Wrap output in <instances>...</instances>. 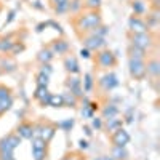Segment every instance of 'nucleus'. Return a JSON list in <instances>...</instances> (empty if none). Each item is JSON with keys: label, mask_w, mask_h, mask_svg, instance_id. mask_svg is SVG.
Returning a JSON list of instances; mask_svg holds the SVG:
<instances>
[{"label": "nucleus", "mask_w": 160, "mask_h": 160, "mask_svg": "<svg viewBox=\"0 0 160 160\" xmlns=\"http://www.w3.org/2000/svg\"><path fill=\"white\" fill-rule=\"evenodd\" d=\"M98 26H101V16L98 15L96 11L85 13V15L78 16V19H77V29H83L87 32L98 28Z\"/></svg>", "instance_id": "1"}, {"label": "nucleus", "mask_w": 160, "mask_h": 160, "mask_svg": "<svg viewBox=\"0 0 160 160\" xmlns=\"http://www.w3.org/2000/svg\"><path fill=\"white\" fill-rule=\"evenodd\" d=\"M21 144V138L18 135H8L0 139V152H13Z\"/></svg>", "instance_id": "2"}, {"label": "nucleus", "mask_w": 160, "mask_h": 160, "mask_svg": "<svg viewBox=\"0 0 160 160\" xmlns=\"http://www.w3.org/2000/svg\"><path fill=\"white\" fill-rule=\"evenodd\" d=\"M130 74L133 78L136 80H142L146 77V62L144 61H138V59H130Z\"/></svg>", "instance_id": "3"}, {"label": "nucleus", "mask_w": 160, "mask_h": 160, "mask_svg": "<svg viewBox=\"0 0 160 160\" xmlns=\"http://www.w3.org/2000/svg\"><path fill=\"white\" fill-rule=\"evenodd\" d=\"M112 144L114 146H118V148H125V146L130 142V135H128V131L123 130V128H117L112 131Z\"/></svg>", "instance_id": "4"}, {"label": "nucleus", "mask_w": 160, "mask_h": 160, "mask_svg": "<svg viewBox=\"0 0 160 160\" xmlns=\"http://www.w3.org/2000/svg\"><path fill=\"white\" fill-rule=\"evenodd\" d=\"M131 45L133 47H138L141 50H146V48H149L152 45V37L148 32H144V34H135V35H131Z\"/></svg>", "instance_id": "5"}, {"label": "nucleus", "mask_w": 160, "mask_h": 160, "mask_svg": "<svg viewBox=\"0 0 160 160\" xmlns=\"http://www.w3.org/2000/svg\"><path fill=\"white\" fill-rule=\"evenodd\" d=\"M96 62H98V66H101V68H104V69L106 68H112V66L115 64V56L109 50H102V51H98Z\"/></svg>", "instance_id": "6"}, {"label": "nucleus", "mask_w": 160, "mask_h": 160, "mask_svg": "<svg viewBox=\"0 0 160 160\" xmlns=\"http://www.w3.org/2000/svg\"><path fill=\"white\" fill-rule=\"evenodd\" d=\"M128 26H130V31H131L133 34H144V32H148V29H149L148 24H146L141 18H138V16L130 18Z\"/></svg>", "instance_id": "7"}, {"label": "nucleus", "mask_w": 160, "mask_h": 160, "mask_svg": "<svg viewBox=\"0 0 160 160\" xmlns=\"http://www.w3.org/2000/svg\"><path fill=\"white\" fill-rule=\"evenodd\" d=\"M83 45L88 50H99V48H102L106 45V40L101 38V37H96V35H91L90 34L88 37L83 38Z\"/></svg>", "instance_id": "8"}, {"label": "nucleus", "mask_w": 160, "mask_h": 160, "mask_svg": "<svg viewBox=\"0 0 160 160\" xmlns=\"http://www.w3.org/2000/svg\"><path fill=\"white\" fill-rule=\"evenodd\" d=\"M18 136L21 139H32L34 136V127L28 122H22L19 127H18Z\"/></svg>", "instance_id": "9"}, {"label": "nucleus", "mask_w": 160, "mask_h": 160, "mask_svg": "<svg viewBox=\"0 0 160 160\" xmlns=\"http://www.w3.org/2000/svg\"><path fill=\"white\" fill-rule=\"evenodd\" d=\"M34 98L40 102V106H48V99H50V93L47 87H37L35 93H34Z\"/></svg>", "instance_id": "10"}, {"label": "nucleus", "mask_w": 160, "mask_h": 160, "mask_svg": "<svg viewBox=\"0 0 160 160\" xmlns=\"http://www.w3.org/2000/svg\"><path fill=\"white\" fill-rule=\"evenodd\" d=\"M99 85H101L104 90H112V88H115V87L118 85V82H117V77H115L114 74H106L104 77H101Z\"/></svg>", "instance_id": "11"}, {"label": "nucleus", "mask_w": 160, "mask_h": 160, "mask_svg": "<svg viewBox=\"0 0 160 160\" xmlns=\"http://www.w3.org/2000/svg\"><path fill=\"white\" fill-rule=\"evenodd\" d=\"M128 55H130V59H138V61H144L146 59V50H141L138 47H130L128 48Z\"/></svg>", "instance_id": "12"}, {"label": "nucleus", "mask_w": 160, "mask_h": 160, "mask_svg": "<svg viewBox=\"0 0 160 160\" xmlns=\"http://www.w3.org/2000/svg\"><path fill=\"white\" fill-rule=\"evenodd\" d=\"M68 50H69V43L66 42V40H56V42L51 45V53L53 55H55V53L62 55V53H66Z\"/></svg>", "instance_id": "13"}, {"label": "nucleus", "mask_w": 160, "mask_h": 160, "mask_svg": "<svg viewBox=\"0 0 160 160\" xmlns=\"http://www.w3.org/2000/svg\"><path fill=\"white\" fill-rule=\"evenodd\" d=\"M111 157L114 160H127L128 158V152L125 151V148H118V146H114L111 151Z\"/></svg>", "instance_id": "14"}, {"label": "nucleus", "mask_w": 160, "mask_h": 160, "mask_svg": "<svg viewBox=\"0 0 160 160\" xmlns=\"http://www.w3.org/2000/svg\"><path fill=\"white\" fill-rule=\"evenodd\" d=\"M64 66H66V69H68L71 74H78V64H77V59L74 56H68L64 59Z\"/></svg>", "instance_id": "15"}, {"label": "nucleus", "mask_w": 160, "mask_h": 160, "mask_svg": "<svg viewBox=\"0 0 160 160\" xmlns=\"http://www.w3.org/2000/svg\"><path fill=\"white\" fill-rule=\"evenodd\" d=\"M146 74H151L154 77H157L160 74V62L157 59H152L146 64Z\"/></svg>", "instance_id": "16"}, {"label": "nucleus", "mask_w": 160, "mask_h": 160, "mask_svg": "<svg viewBox=\"0 0 160 160\" xmlns=\"http://www.w3.org/2000/svg\"><path fill=\"white\" fill-rule=\"evenodd\" d=\"M106 128H108V131H114L117 128H122V120L117 118V117L106 118Z\"/></svg>", "instance_id": "17"}, {"label": "nucleus", "mask_w": 160, "mask_h": 160, "mask_svg": "<svg viewBox=\"0 0 160 160\" xmlns=\"http://www.w3.org/2000/svg\"><path fill=\"white\" fill-rule=\"evenodd\" d=\"M37 58H38V61L42 62V64H48V62L53 59V53H51V50L45 48V50H42V51L38 53Z\"/></svg>", "instance_id": "18"}, {"label": "nucleus", "mask_w": 160, "mask_h": 160, "mask_svg": "<svg viewBox=\"0 0 160 160\" xmlns=\"http://www.w3.org/2000/svg\"><path fill=\"white\" fill-rule=\"evenodd\" d=\"M11 106H13V98H11V95L7 96V98H3V99H0V115L5 114L7 111H10Z\"/></svg>", "instance_id": "19"}, {"label": "nucleus", "mask_w": 160, "mask_h": 160, "mask_svg": "<svg viewBox=\"0 0 160 160\" xmlns=\"http://www.w3.org/2000/svg\"><path fill=\"white\" fill-rule=\"evenodd\" d=\"M48 106H51V108H61V106H64L62 95H50Z\"/></svg>", "instance_id": "20"}, {"label": "nucleus", "mask_w": 160, "mask_h": 160, "mask_svg": "<svg viewBox=\"0 0 160 160\" xmlns=\"http://www.w3.org/2000/svg\"><path fill=\"white\" fill-rule=\"evenodd\" d=\"M117 114H118V109H117V106H114V104H109L108 108H106V109L102 111V115H104V118L117 117Z\"/></svg>", "instance_id": "21"}, {"label": "nucleus", "mask_w": 160, "mask_h": 160, "mask_svg": "<svg viewBox=\"0 0 160 160\" xmlns=\"http://www.w3.org/2000/svg\"><path fill=\"white\" fill-rule=\"evenodd\" d=\"M62 99H64V106H71V108H75L77 98L72 95V93H64V95H62Z\"/></svg>", "instance_id": "22"}, {"label": "nucleus", "mask_w": 160, "mask_h": 160, "mask_svg": "<svg viewBox=\"0 0 160 160\" xmlns=\"http://www.w3.org/2000/svg\"><path fill=\"white\" fill-rule=\"evenodd\" d=\"M13 45H15V42H13L11 38H3V40H0V50L2 51H11Z\"/></svg>", "instance_id": "23"}, {"label": "nucleus", "mask_w": 160, "mask_h": 160, "mask_svg": "<svg viewBox=\"0 0 160 160\" xmlns=\"http://www.w3.org/2000/svg\"><path fill=\"white\" fill-rule=\"evenodd\" d=\"M83 91H91V88H93V77H91V74H85L83 75Z\"/></svg>", "instance_id": "24"}, {"label": "nucleus", "mask_w": 160, "mask_h": 160, "mask_svg": "<svg viewBox=\"0 0 160 160\" xmlns=\"http://www.w3.org/2000/svg\"><path fill=\"white\" fill-rule=\"evenodd\" d=\"M48 75L43 74V72H40L37 75V87H48Z\"/></svg>", "instance_id": "25"}, {"label": "nucleus", "mask_w": 160, "mask_h": 160, "mask_svg": "<svg viewBox=\"0 0 160 160\" xmlns=\"http://www.w3.org/2000/svg\"><path fill=\"white\" fill-rule=\"evenodd\" d=\"M32 149H47V142L42 138H32Z\"/></svg>", "instance_id": "26"}, {"label": "nucleus", "mask_w": 160, "mask_h": 160, "mask_svg": "<svg viewBox=\"0 0 160 160\" xmlns=\"http://www.w3.org/2000/svg\"><path fill=\"white\" fill-rule=\"evenodd\" d=\"M34 160H45L47 157V149H32Z\"/></svg>", "instance_id": "27"}, {"label": "nucleus", "mask_w": 160, "mask_h": 160, "mask_svg": "<svg viewBox=\"0 0 160 160\" xmlns=\"http://www.w3.org/2000/svg\"><path fill=\"white\" fill-rule=\"evenodd\" d=\"M82 7H83V2H82V0H72V2L69 3V11H71V13H77Z\"/></svg>", "instance_id": "28"}, {"label": "nucleus", "mask_w": 160, "mask_h": 160, "mask_svg": "<svg viewBox=\"0 0 160 160\" xmlns=\"http://www.w3.org/2000/svg\"><path fill=\"white\" fill-rule=\"evenodd\" d=\"M133 11H135V15H142L146 11L142 2H133Z\"/></svg>", "instance_id": "29"}, {"label": "nucleus", "mask_w": 160, "mask_h": 160, "mask_svg": "<svg viewBox=\"0 0 160 160\" xmlns=\"http://www.w3.org/2000/svg\"><path fill=\"white\" fill-rule=\"evenodd\" d=\"M55 11L58 13V15H62V13L66 11H69V2H66V3H59L55 7Z\"/></svg>", "instance_id": "30"}, {"label": "nucleus", "mask_w": 160, "mask_h": 160, "mask_svg": "<svg viewBox=\"0 0 160 160\" xmlns=\"http://www.w3.org/2000/svg\"><path fill=\"white\" fill-rule=\"evenodd\" d=\"M2 68L5 69V71H8V72H11V71H15V62H11V61H7V59H3L2 61Z\"/></svg>", "instance_id": "31"}, {"label": "nucleus", "mask_w": 160, "mask_h": 160, "mask_svg": "<svg viewBox=\"0 0 160 160\" xmlns=\"http://www.w3.org/2000/svg\"><path fill=\"white\" fill-rule=\"evenodd\" d=\"M72 125H74V120H72V118H68V120H64V122L59 123V127H61L62 130H66V131H69V130L72 128Z\"/></svg>", "instance_id": "32"}, {"label": "nucleus", "mask_w": 160, "mask_h": 160, "mask_svg": "<svg viewBox=\"0 0 160 160\" xmlns=\"http://www.w3.org/2000/svg\"><path fill=\"white\" fill-rule=\"evenodd\" d=\"M78 85H82V83H80V80H78L77 77H71V78H69V82H68L69 90H72V88H75V87H78Z\"/></svg>", "instance_id": "33"}, {"label": "nucleus", "mask_w": 160, "mask_h": 160, "mask_svg": "<svg viewBox=\"0 0 160 160\" xmlns=\"http://www.w3.org/2000/svg\"><path fill=\"white\" fill-rule=\"evenodd\" d=\"M24 50V45H21V43H18V42H15V45H13V48H11V55H18V53H21Z\"/></svg>", "instance_id": "34"}, {"label": "nucleus", "mask_w": 160, "mask_h": 160, "mask_svg": "<svg viewBox=\"0 0 160 160\" xmlns=\"http://www.w3.org/2000/svg\"><path fill=\"white\" fill-rule=\"evenodd\" d=\"M7 96H10V88H7L5 85H0V99H3Z\"/></svg>", "instance_id": "35"}, {"label": "nucleus", "mask_w": 160, "mask_h": 160, "mask_svg": "<svg viewBox=\"0 0 160 160\" xmlns=\"http://www.w3.org/2000/svg\"><path fill=\"white\" fill-rule=\"evenodd\" d=\"M87 5H88V8H91V10H96V8H99V5H101V0H88Z\"/></svg>", "instance_id": "36"}, {"label": "nucleus", "mask_w": 160, "mask_h": 160, "mask_svg": "<svg viewBox=\"0 0 160 160\" xmlns=\"http://www.w3.org/2000/svg\"><path fill=\"white\" fill-rule=\"evenodd\" d=\"M0 160H15L13 152H0Z\"/></svg>", "instance_id": "37"}, {"label": "nucleus", "mask_w": 160, "mask_h": 160, "mask_svg": "<svg viewBox=\"0 0 160 160\" xmlns=\"http://www.w3.org/2000/svg\"><path fill=\"white\" fill-rule=\"evenodd\" d=\"M93 114H95V112L90 109V106H85V108L82 109V115L83 117H93Z\"/></svg>", "instance_id": "38"}, {"label": "nucleus", "mask_w": 160, "mask_h": 160, "mask_svg": "<svg viewBox=\"0 0 160 160\" xmlns=\"http://www.w3.org/2000/svg\"><path fill=\"white\" fill-rule=\"evenodd\" d=\"M91 127H93V128H96V130H99V128L102 127V122H101V118H93V122H91Z\"/></svg>", "instance_id": "39"}, {"label": "nucleus", "mask_w": 160, "mask_h": 160, "mask_svg": "<svg viewBox=\"0 0 160 160\" xmlns=\"http://www.w3.org/2000/svg\"><path fill=\"white\" fill-rule=\"evenodd\" d=\"M42 72L50 77V74H51V66H50V64H42Z\"/></svg>", "instance_id": "40"}, {"label": "nucleus", "mask_w": 160, "mask_h": 160, "mask_svg": "<svg viewBox=\"0 0 160 160\" xmlns=\"http://www.w3.org/2000/svg\"><path fill=\"white\" fill-rule=\"evenodd\" d=\"M80 56L85 58V59H88V58H90V50H88V48H82V50H80Z\"/></svg>", "instance_id": "41"}, {"label": "nucleus", "mask_w": 160, "mask_h": 160, "mask_svg": "<svg viewBox=\"0 0 160 160\" xmlns=\"http://www.w3.org/2000/svg\"><path fill=\"white\" fill-rule=\"evenodd\" d=\"M15 16H16V11H11V13H10V18H8V19H7V22H5V26H7V24H10L13 19H15Z\"/></svg>", "instance_id": "42"}, {"label": "nucleus", "mask_w": 160, "mask_h": 160, "mask_svg": "<svg viewBox=\"0 0 160 160\" xmlns=\"http://www.w3.org/2000/svg\"><path fill=\"white\" fill-rule=\"evenodd\" d=\"M78 144H80V149H87V148H88V142H87L85 139H80Z\"/></svg>", "instance_id": "43"}, {"label": "nucleus", "mask_w": 160, "mask_h": 160, "mask_svg": "<svg viewBox=\"0 0 160 160\" xmlns=\"http://www.w3.org/2000/svg\"><path fill=\"white\" fill-rule=\"evenodd\" d=\"M66 2H69V0H51V3L55 5V7L59 5V3H66Z\"/></svg>", "instance_id": "44"}, {"label": "nucleus", "mask_w": 160, "mask_h": 160, "mask_svg": "<svg viewBox=\"0 0 160 160\" xmlns=\"http://www.w3.org/2000/svg\"><path fill=\"white\" fill-rule=\"evenodd\" d=\"M83 131H85L87 136H91V128L90 127H83Z\"/></svg>", "instance_id": "45"}, {"label": "nucleus", "mask_w": 160, "mask_h": 160, "mask_svg": "<svg viewBox=\"0 0 160 160\" xmlns=\"http://www.w3.org/2000/svg\"><path fill=\"white\" fill-rule=\"evenodd\" d=\"M62 160H75V157H71V155H66Z\"/></svg>", "instance_id": "46"}, {"label": "nucleus", "mask_w": 160, "mask_h": 160, "mask_svg": "<svg viewBox=\"0 0 160 160\" xmlns=\"http://www.w3.org/2000/svg\"><path fill=\"white\" fill-rule=\"evenodd\" d=\"M101 160H114V158H112V157H109V155H108V157H101Z\"/></svg>", "instance_id": "47"}, {"label": "nucleus", "mask_w": 160, "mask_h": 160, "mask_svg": "<svg viewBox=\"0 0 160 160\" xmlns=\"http://www.w3.org/2000/svg\"><path fill=\"white\" fill-rule=\"evenodd\" d=\"M96 160H101V158H96Z\"/></svg>", "instance_id": "48"}, {"label": "nucleus", "mask_w": 160, "mask_h": 160, "mask_svg": "<svg viewBox=\"0 0 160 160\" xmlns=\"http://www.w3.org/2000/svg\"><path fill=\"white\" fill-rule=\"evenodd\" d=\"M0 74H2V71H0Z\"/></svg>", "instance_id": "49"}]
</instances>
